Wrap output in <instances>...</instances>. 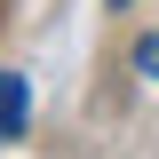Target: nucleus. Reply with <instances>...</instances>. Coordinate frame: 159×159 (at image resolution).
<instances>
[{"instance_id": "obj_1", "label": "nucleus", "mask_w": 159, "mask_h": 159, "mask_svg": "<svg viewBox=\"0 0 159 159\" xmlns=\"http://www.w3.org/2000/svg\"><path fill=\"white\" fill-rule=\"evenodd\" d=\"M24 119H32V88H24V72H0V151L24 135Z\"/></svg>"}, {"instance_id": "obj_2", "label": "nucleus", "mask_w": 159, "mask_h": 159, "mask_svg": "<svg viewBox=\"0 0 159 159\" xmlns=\"http://www.w3.org/2000/svg\"><path fill=\"white\" fill-rule=\"evenodd\" d=\"M135 72H143V80H159V40H135Z\"/></svg>"}, {"instance_id": "obj_3", "label": "nucleus", "mask_w": 159, "mask_h": 159, "mask_svg": "<svg viewBox=\"0 0 159 159\" xmlns=\"http://www.w3.org/2000/svg\"><path fill=\"white\" fill-rule=\"evenodd\" d=\"M111 8H127V0H111Z\"/></svg>"}]
</instances>
